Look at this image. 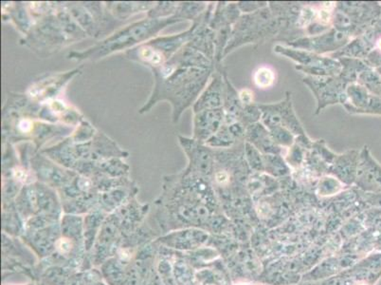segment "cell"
<instances>
[{"label":"cell","mask_w":381,"mask_h":285,"mask_svg":"<svg viewBox=\"0 0 381 285\" xmlns=\"http://www.w3.org/2000/svg\"><path fill=\"white\" fill-rule=\"evenodd\" d=\"M224 120H225V112L221 107L202 110L195 114L193 138L198 142L206 144L220 130Z\"/></svg>","instance_id":"30bf717a"},{"label":"cell","mask_w":381,"mask_h":285,"mask_svg":"<svg viewBox=\"0 0 381 285\" xmlns=\"http://www.w3.org/2000/svg\"><path fill=\"white\" fill-rule=\"evenodd\" d=\"M68 10L72 19L76 20L77 24L83 29L87 35L89 37L100 38L103 35H107V33L114 29L117 26L118 19H116L105 7L103 9L101 3H71L64 4Z\"/></svg>","instance_id":"277c9868"},{"label":"cell","mask_w":381,"mask_h":285,"mask_svg":"<svg viewBox=\"0 0 381 285\" xmlns=\"http://www.w3.org/2000/svg\"><path fill=\"white\" fill-rule=\"evenodd\" d=\"M8 17L11 19L23 35H27L35 25L32 15L30 12L26 9L24 3L22 2H15V4L10 5V10L8 11Z\"/></svg>","instance_id":"ac0fdd59"},{"label":"cell","mask_w":381,"mask_h":285,"mask_svg":"<svg viewBox=\"0 0 381 285\" xmlns=\"http://www.w3.org/2000/svg\"><path fill=\"white\" fill-rule=\"evenodd\" d=\"M73 269L63 266H51L44 269L39 282L47 285H68Z\"/></svg>","instance_id":"ffe728a7"},{"label":"cell","mask_w":381,"mask_h":285,"mask_svg":"<svg viewBox=\"0 0 381 285\" xmlns=\"http://www.w3.org/2000/svg\"><path fill=\"white\" fill-rule=\"evenodd\" d=\"M222 94L221 78L215 76L195 101L193 106L194 114H197L202 110L220 109L223 102Z\"/></svg>","instance_id":"7c38bea8"},{"label":"cell","mask_w":381,"mask_h":285,"mask_svg":"<svg viewBox=\"0 0 381 285\" xmlns=\"http://www.w3.org/2000/svg\"><path fill=\"white\" fill-rule=\"evenodd\" d=\"M179 145L186 154L189 165L184 171L186 173L195 174V175H209L212 173L215 157L210 146L205 144L198 142L194 138L184 137L179 135Z\"/></svg>","instance_id":"52a82bcc"},{"label":"cell","mask_w":381,"mask_h":285,"mask_svg":"<svg viewBox=\"0 0 381 285\" xmlns=\"http://www.w3.org/2000/svg\"><path fill=\"white\" fill-rule=\"evenodd\" d=\"M61 236L60 223H58L43 230L25 232L21 239L36 256L44 260L55 252V243Z\"/></svg>","instance_id":"9c48e42d"},{"label":"cell","mask_w":381,"mask_h":285,"mask_svg":"<svg viewBox=\"0 0 381 285\" xmlns=\"http://www.w3.org/2000/svg\"><path fill=\"white\" fill-rule=\"evenodd\" d=\"M2 230L11 237H22L25 232V221L17 212L15 202H5L2 213Z\"/></svg>","instance_id":"5bb4252c"},{"label":"cell","mask_w":381,"mask_h":285,"mask_svg":"<svg viewBox=\"0 0 381 285\" xmlns=\"http://www.w3.org/2000/svg\"><path fill=\"white\" fill-rule=\"evenodd\" d=\"M154 2H107L105 5L116 19L123 20L137 12L150 11Z\"/></svg>","instance_id":"2e32d148"},{"label":"cell","mask_w":381,"mask_h":285,"mask_svg":"<svg viewBox=\"0 0 381 285\" xmlns=\"http://www.w3.org/2000/svg\"><path fill=\"white\" fill-rule=\"evenodd\" d=\"M107 213L99 207L87 213L84 217V241L87 252L92 250L96 243L98 234L105 220L107 219Z\"/></svg>","instance_id":"4fadbf2b"},{"label":"cell","mask_w":381,"mask_h":285,"mask_svg":"<svg viewBox=\"0 0 381 285\" xmlns=\"http://www.w3.org/2000/svg\"><path fill=\"white\" fill-rule=\"evenodd\" d=\"M182 21L177 17H170L166 19H141L132 24L123 27L109 37L98 42L87 50L81 51H71L68 55L71 60L77 61H98L114 53L123 51H130L138 47L143 43L155 38L161 31L166 29L167 26Z\"/></svg>","instance_id":"7a4b0ae2"},{"label":"cell","mask_w":381,"mask_h":285,"mask_svg":"<svg viewBox=\"0 0 381 285\" xmlns=\"http://www.w3.org/2000/svg\"><path fill=\"white\" fill-rule=\"evenodd\" d=\"M81 74L80 69L68 71L65 74H53L46 78L39 79L29 87L26 95L29 99L37 104L42 105L44 103L56 99L59 92L64 89V87L76 76Z\"/></svg>","instance_id":"ba28073f"},{"label":"cell","mask_w":381,"mask_h":285,"mask_svg":"<svg viewBox=\"0 0 381 285\" xmlns=\"http://www.w3.org/2000/svg\"><path fill=\"white\" fill-rule=\"evenodd\" d=\"M61 234L79 243L84 241V217L82 215L63 214L60 221Z\"/></svg>","instance_id":"e0dca14e"},{"label":"cell","mask_w":381,"mask_h":285,"mask_svg":"<svg viewBox=\"0 0 381 285\" xmlns=\"http://www.w3.org/2000/svg\"><path fill=\"white\" fill-rule=\"evenodd\" d=\"M179 3L176 2H158L148 12L149 19H166L176 14Z\"/></svg>","instance_id":"603a6c76"},{"label":"cell","mask_w":381,"mask_h":285,"mask_svg":"<svg viewBox=\"0 0 381 285\" xmlns=\"http://www.w3.org/2000/svg\"><path fill=\"white\" fill-rule=\"evenodd\" d=\"M74 153L79 161L98 162L112 158L128 157L130 153L122 150L114 140L104 132H97L94 139L84 144L73 143Z\"/></svg>","instance_id":"5b68a950"},{"label":"cell","mask_w":381,"mask_h":285,"mask_svg":"<svg viewBox=\"0 0 381 285\" xmlns=\"http://www.w3.org/2000/svg\"><path fill=\"white\" fill-rule=\"evenodd\" d=\"M155 85L148 102L140 110V114H148L161 101H168L173 107V122H179L182 112L194 106L198 95L205 88L211 70L184 68L167 62L161 68L152 70Z\"/></svg>","instance_id":"6da1fadb"},{"label":"cell","mask_w":381,"mask_h":285,"mask_svg":"<svg viewBox=\"0 0 381 285\" xmlns=\"http://www.w3.org/2000/svg\"><path fill=\"white\" fill-rule=\"evenodd\" d=\"M377 48H378V50L380 51L381 53V38H380V40H378L377 42Z\"/></svg>","instance_id":"d4e9b609"},{"label":"cell","mask_w":381,"mask_h":285,"mask_svg":"<svg viewBox=\"0 0 381 285\" xmlns=\"http://www.w3.org/2000/svg\"><path fill=\"white\" fill-rule=\"evenodd\" d=\"M239 99H240L242 104L246 105V106L247 105L251 104L254 102V92L248 89H242L239 92Z\"/></svg>","instance_id":"cb8c5ba5"},{"label":"cell","mask_w":381,"mask_h":285,"mask_svg":"<svg viewBox=\"0 0 381 285\" xmlns=\"http://www.w3.org/2000/svg\"><path fill=\"white\" fill-rule=\"evenodd\" d=\"M30 169L35 173L37 182L47 184L56 190L68 186L72 180L78 175L76 171L63 168L44 155L42 153H35L33 156Z\"/></svg>","instance_id":"8992f818"},{"label":"cell","mask_w":381,"mask_h":285,"mask_svg":"<svg viewBox=\"0 0 381 285\" xmlns=\"http://www.w3.org/2000/svg\"><path fill=\"white\" fill-rule=\"evenodd\" d=\"M274 71L269 66H261L254 74V84L259 89H267L275 83Z\"/></svg>","instance_id":"7402d4cb"},{"label":"cell","mask_w":381,"mask_h":285,"mask_svg":"<svg viewBox=\"0 0 381 285\" xmlns=\"http://www.w3.org/2000/svg\"><path fill=\"white\" fill-rule=\"evenodd\" d=\"M127 266H123L117 259L112 257L102 264L103 278L108 285H123Z\"/></svg>","instance_id":"d6986e66"},{"label":"cell","mask_w":381,"mask_h":285,"mask_svg":"<svg viewBox=\"0 0 381 285\" xmlns=\"http://www.w3.org/2000/svg\"><path fill=\"white\" fill-rule=\"evenodd\" d=\"M197 25V23H195L186 32L179 35L153 38L138 47L126 51L125 56L130 60L148 67L151 71L161 68L166 65L180 49L184 48L192 40Z\"/></svg>","instance_id":"3957f363"},{"label":"cell","mask_w":381,"mask_h":285,"mask_svg":"<svg viewBox=\"0 0 381 285\" xmlns=\"http://www.w3.org/2000/svg\"><path fill=\"white\" fill-rule=\"evenodd\" d=\"M360 285H365V284H360Z\"/></svg>","instance_id":"f1b7e54d"},{"label":"cell","mask_w":381,"mask_h":285,"mask_svg":"<svg viewBox=\"0 0 381 285\" xmlns=\"http://www.w3.org/2000/svg\"><path fill=\"white\" fill-rule=\"evenodd\" d=\"M236 285H249V284H236Z\"/></svg>","instance_id":"83f0119b"},{"label":"cell","mask_w":381,"mask_h":285,"mask_svg":"<svg viewBox=\"0 0 381 285\" xmlns=\"http://www.w3.org/2000/svg\"><path fill=\"white\" fill-rule=\"evenodd\" d=\"M130 166L126 165L123 158H112L95 163L94 174L91 179L98 177L123 178L130 175Z\"/></svg>","instance_id":"9a60e30c"},{"label":"cell","mask_w":381,"mask_h":285,"mask_svg":"<svg viewBox=\"0 0 381 285\" xmlns=\"http://www.w3.org/2000/svg\"><path fill=\"white\" fill-rule=\"evenodd\" d=\"M138 191L137 184L130 181L128 184L115 187L108 191L102 192V193L99 192V207L107 214H110L123 205L127 204L131 200L135 199Z\"/></svg>","instance_id":"8fae6325"},{"label":"cell","mask_w":381,"mask_h":285,"mask_svg":"<svg viewBox=\"0 0 381 285\" xmlns=\"http://www.w3.org/2000/svg\"><path fill=\"white\" fill-rule=\"evenodd\" d=\"M98 130L89 121L83 120L76 126V130L69 136L74 144H84L94 139Z\"/></svg>","instance_id":"44dd1931"},{"label":"cell","mask_w":381,"mask_h":285,"mask_svg":"<svg viewBox=\"0 0 381 285\" xmlns=\"http://www.w3.org/2000/svg\"><path fill=\"white\" fill-rule=\"evenodd\" d=\"M36 285H47V284H43V282H38V284H36Z\"/></svg>","instance_id":"4316f807"},{"label":"cell","mask_w":381,"mask_h":285,"mask_svg":"<svg viewBox=\"0 0 381 285\" xmlns=\"http://www.w3.org/2000/svg\"><path fill=\"white\" fill-rule=\"evenodd\" d=\"M4 285H36L35 282H30L24 284H4Z\"/></svg>","instance_id":"484cf974"}]
</instances>
